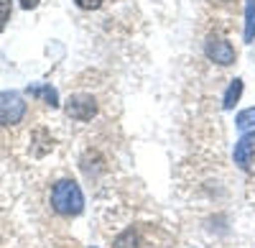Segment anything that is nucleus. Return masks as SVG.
<instances>
[{"mask_svg": "<svg viewBox=\"0 0 255 248\" xmlns=\"http://www.w3.org/2000/svg\"><path fill=\"white\" fill-rule=\"evenodd\" d=\"M51 208L64 218H77L84 210V195L74 179H61L51 190Z\"/></svg>", "mask_w": 255, "mask_h": 248, "instance_id": "1", "label": "nucleus"}, {"mask_svg": "<svg viewBox=\"0 0 255 248\" xmlns=\"http://www.w3.org/2000/svg\"><path fill=\"white\" fill-rule=\"evenodd\" d=\"M64 110L72 120H79V123H87L97 115V100L87 92H77L72 95L67 102H64Z\"/></svg>", "mask_w": 255, "mask_h": 248, "instance_id": "2", "label": "nucleus"}, {"mask_svg": "<svg viewBox=\"0 0 255 248\" xmlns=\"http://www.w3.org/2000/svg\"><path fill=\"white\" fill-rule=\"evenodd\" d=\"M26 115V102L18 92H0V126H15Z\"/></svg>", "mask_w": 255, "mask_h": 248, "instance_id": "3", "label": "nucleus"}, {"mask_svg": "<svg viewBox=\"0 0 255 248\" xmlns=\"http://www.w3.org/2000/svg\"><path fill=\"white\" fill-rule=\"evenodd\" d=\"M204 54L215 61V64H222V67L235 64V59H238V54H235L230 41H225L222 36H215V33L204 41Z\"/></svg>", "mask_w": 255, "mask_h": 248, "instance_id": "4", "label": "nucleus"}, {"mask_svg": "<svg viewBox=\"0 0 255 248\" xmlns=\"http://www.w3.org/2000/svg\"><path fill=\"white\" fill-rule=\"evenodd\" d=\"M232 156H235V164L240 169H250L253 164V156H255V131L253 133H245L238 143H235V151H232Z\"/></svg>", "mask_w": 255, "mask_h": 248, "instance_id": "5", "label": "nucleus"}, {"mask_svg": "<svg viewBox=\"0 0 255 248\" xmlns=\"http://www.w3.org/2000/svg\"><path fill=\"white\" fill-rule=\"evenodd\" d=\"M28 95H31V97H38V100H44L46 105H51V108L59 105V92H56L51 85H33V87H28Z\"/></svg>", "mask_w": 255, "mask_h": 248, "instance_id": "6", "label": "nucleus"}, {"mask_svg": "<svg viewBox=\"0 0 255 248\" xmlns=\"http://www.w3.org/2000/svg\"><path fill=\"white\" fill-rule=\"evenodd\" d=\"M245 44L255 41V0H245V31H243Z\"/></svg>", "mask_w": 255, "mask_h": 248, "instance_id": "7", "label": "nucleus"}, {"mask_svg": "<svg viewBox=\"0 0 255 248\" xmlns=\"http://www.w3.org/2000/svg\"><path fill=\"white\" fill-rule=\"evenodd\" d=\"M240 95H243V79H232L227 92H225V97H222V108L232 110V108H235V102L240 100Z\"/></svg>", "mask_w": 255, "mask_h": 248, "instance_id": "8", "label": "nucleus"}, {"mask_svg": "<svg viewBox=\"0 0 255 248\" xmlns=\"http://www.w3.org/2000/svg\"><path fill=\"white\" fill-rule=\"evenodd\" d=\"M235 126H238L240 131L255 128V108H248V110L238 113V118H235Z\"/></svg>", "mask_w": 255, "mask_h": 248, "instance_id": "9", "label": "nucleus"}, {"mask_svg": "<svg viewBox=\"0 0 255 248\" xmlns=\"http://www.w3.org/2000/svg\"><path fill=\"white\" fill-rule=\"evenodd\" d=\"M10 10H13V0H0V31L8 26L10 20Z\"/></svg>", "mask_w": 255, "mask_h": 248, "instance_id": "10", "label": "nucleus"}, {"mask_svg": "<svg viewBox=\"0 0 255 248\" xmlns=\"http://www.w3.org/2000/svg\"><path fill=\"white\" fill-rule=\"evenodd\" d=\"M115 248H135V233H133V228L125 231L120 238H115Z\"/></svg>", "mask_w": 255, "mask_h": 248, "instance_id": "11", "label": "nucleus"}, {"mask_svg": "<svg viewBox=\"0 0 255 248\" xmlns=\"http://www.w3.org/2000/svg\"><path fill=\"white\" fill-rule=\"evenodd\" d=\"M77 3V8H82V10H97L100 5H102V0H74Z\"/></svg>", "mask_w": 255, "mask_h": 248, "instance_id": "12", "label": "nucleus"}, {"mask_svg": "<svg viewBox=\"0 0 255 248\" xmlns=\"http://www.w3.org/2000/svg\"><path fill=\"white\" fill-rule=\"evenodd\" d=\"M36 5H38V0H20V8H26V10H31Z\"/></svg>", "mask_w": 255, "mask_h": 248, "instance_id": "13", "label": "nucleus"}]
</instances>
